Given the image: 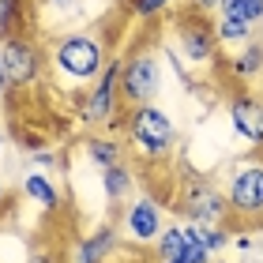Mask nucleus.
I'll return each mask as SVG.
<instances>
[{
	"mask_svg": "<svg viewBox=\"0 0 263 263\" xmlns=\"http://www.w3.org/2000/svg\"><path fill=\"white\" fill-rule=\"evenodd\" d=\"M53 4H57V8H71L76 0H53Z\"/></svg>",
	"mask_w": 263,
	"mask_h": 263,
	"instance_id": "b1692460",
	"label": "nucleus"
},
{
	"mask_svg": "<svg viewBox=\"0 0 263 263\" xmlns=\"http://www.w3.org/2000/svg\"><path fill=\"white\" fill-rule=\"evenodd\" d=\"M218 11H222V19L259 23V19H263V0H222Z\"/></svg>",
	"mask_w": 263,
	"mask_h": 263,
	"instance_id": "ddd939ff",
	"label": "nucleus"
},
{
	"mask_svg": "<svg viewBox=\"0 0 263 263\" xmlns=\"http://www.w3.org/2000/svg\"><path fill=\"white\" fill-rule=\"evenodd\" d=\"M214 45H218V34H214V27L207 19L184 15L177 23V49L184 53V61H192V64L214 61Z\"/></svg>",
	"mask_w": 263,
	"mask_h": 263,
	"instance_id": "0eeeda50",
	"label": "nucleus"
},
{
	"mask_svg": "<svg viewBox=\"0 0 263 263\" xmlns=\"http://www.w3.org/2000/svg\"><path fill=\"white\" fill-rule=\"evenodd\" d=\"M218 42H248V34H252V23H241V19H218Z\"/></svg>",
	"mask_w": 263,
	"mask_h": 263,
	"instance_id": "f3484780",
	"label": "nucleus"
},
{
	"mask_svg": "<svg viewBox=\"0 0 263 263\" xmlns=\"http://www.w3.org/2000/svg\"><path fill=\"white\" fill-rule=\"evenodd\" d=\"M0 199H4V192H0Z\"/></svg>",
	"mask_w": 263,
	"mask_h": 263,
	"instance_id": "a878e982",
	"label": "nucleus"
},
{
	"mask_svg": "<svg viewBox=\"0 0 263 263\" xmlns=\"http://www.w3.org/2000/svg\"><path fill=\"white\" fill-rule=\"evenodd\" d=\"M128 136H132V147H136L143 158H165V154L173 151V143H177V132L170 124V117L154 102L136 105V113H132V121H128Z\"/></svg>",
	"mask_w": 263,
	"mask_h": 263,
	"instance_id": "f257e3e1",
	"label": "nucleus"
},
{
	"mask_svg": "<svg viewBox=\"0 0 263 263\" xmlns=\"http://www.w3.org/2000/svg\"><path fill=\"white\" fill-rule=\"evenodd\" d=\"M237 248H241V252H248V248H252V237L241 233V237H237Z\"/></svg>",
	"mask_w": 263,
	"mask_h": 263,
	"instance_id": "4be33fe9",
	"label": "nucleus"
},
{
	"mask_svg": "<svg viewBox=\"0 0 263 263\" xmlns=\"http://www.w3.org/2000/svg\"><path fill=\"white\" fill-rule=\"evenodd\" d=\"M87 151H90V158L98 162L102 170H105V165H113V162H121V143H117V139H94Z\"/></svg>",
	"mask_w": 263,
	"mask_h": 263,
	"instance_id": "dca6fc26",
	"label": "nucleus"
},
{
	"mask_svg": "<svg viewBox=\"0 0 263 263\" xmlns=\"http://www.w3.org/2000/svg\"><path fill=\"white\" fill-rule=\"evenodd\" d=\"M158 256L162 263H207L211 252L199 245V237L192 226H173V230H162L158 237Z\"/></svg>",
	"mask_w": 263,
	"mask_h": 263,
	"instance_id": "6e6552de",
	"label": "nucleus"
},
{
	"mask_svg": "<svg viewBox=\"0 0 263 263\" xmlns=\"http://www.w3.org/2000/svg\"><path fill=\"white\" fill-rule=\"evenodd\" d=\"M109 245H113V226H102V230H94V237H87L79 245L76 263H102L105 252H109Z\"/></svg>",
	"mask_w": 263,
	"mask_h": 263,
	"instance_id": "f8f14e48",
	"label": "nucleus"
},
{
	"mask_svg": "<svg viewBox=\"0 0 263 263\" xmlns=\"http://www.w3.org/2000/svg\"><path fill=\"white\" fill-rule=\"evenodd\" d=\"M165 8H170V0H132V11H136L139 19H151V15H158Z\"/></svg>",
	"mask_w": 263,
	"mask_h": 263,
	"instance_id": "aec40b11",
	"label": "nucleus"
},
{
	"mask_svg": "<svg viewBox=\"0 0 263 263\" xmlns=\"http://www.w3.org/2000/svg\"><path fill=\"white\" fill-rule=\"evenodd\" d=\"M4 87H8V71H4V64H0V94H4Z\"/></svg>",
	"mask_w": 263,
	"mask_h": 263,
	"instance_id": "5701e85b",
	"label": "nucleus"
},
{
	"mask_svg": "<svg viewBox=\"0 0 263 263\" xmlns=\"http://www.w3.org/2000/svg\"><path fill=\"white\" fill-rule=\"evenodd\" d=\"M0 147H4V136H0Z\"/></svg>",
	"mask_w": 263,
	"mask_h": 263,
	"instance_id": "393cba45",
	"label": "nucleus"
},
{
	"mask_svg": "<svg viewBox=\"0 0 263 263\" xmlns=\"http://www.w3.org/2000/svg\"><path fill=\"white\" fill-rule=\"evenodd\" d=\"M192 4H196V11H214L222 0H192Z\"/></svg>",
	"mask_w": 263,
	"mask_h": 263,
	"instance_id": "412c9836",
	"label": "nucleus"
},
{
	"mask_svg": "<svg viewBox=\"0 0 263 263\" xmlns=\"http://www.w3.org/2000/svg\"><path fill=\"white\" fill-rule=\"evenodd\" d=\"M226 199H230V211L245 214V218H259L263 214V165L259 162H241L230 177V188H226Z\"/></svg>",
	"mask_w": 263,
	"mask_h": 263,
	"instance_id": "7ed1b4c3",
	"label": "nucleus"
},
{
	"mask_svg": "<svg viewBox=\"0 0 263 263\" xmlns=\"http://www.w3.org/2000/svg\"><path fill=\"white\" fill-rule=\"evenodd\" d=\"M121 87H124V98L128 102H136V105L151 102L154 94H158V87H162V64H158V57H154V53L132 57V61L124 64Z\"/></svg>",
	"mask_w": 263,
	"mask_h": 263,
	"instance_id": "39448f33",
	"label": "nucleus"
},
{
	"mask_svg": "<svg viewBox=\"0 0 263 263\" xmlns=\"http://www.w3.org/2000/svg\"><path fill=\"white\" fill-rule=\"evenodd\" d=\"M121 76V64H109V68H102V76L98 83H94V90H90V98L83 102V117L94 124H102V121H109L113 109H117V79Z\"/></svg>",
	"mask_w": 263,
	"mask_h": 263,
	"instance_id": "1a4fd4ad",
	"label": "nucleus"
},
{
	"mask_svg": "<svg viewBox=\"0 0 263 263\" xmlns=\"http://www.w3.org/2000/svg\"><path fill=\"white\" fill-rule=\"evenodd\" d=\"M23 192H27L34 203H42V207L45 211H53L57 207V203H61V199H57V192H53V184L49 181H45V177L42 173H30L27 177V181H23Z\"/></svg>",
	"mask_w": 263,
	"mask_h": 263,
	"instance_id": "2eb2a0df",
	"label": "nucleus"
},
{
	"mask_svg": "<svg viewBox=\"0 0 263 263\" xmlns=\"http://www.w3.org/2000/svg\"><path fill=\"white\" fill-rule=\"evenodd\" d=\"M0 64H4L11 87H27V83L38 79L42 57H38V49H34V45H30L27 38L4 34V45H0Z\"/></svg>",
	"mask_w": 263,
	"mask_h": 263,
	"instance_id": "423d86ee",
	"label": "nucleus"
},
{
	"mask_svg": "<svg viewBox=\"0 0 263 263\" xmlns=\"http://www.w3.org/2000/svg\"><path fill=\"white\" fill-rule=\"evenodd\" d=\"M181 207H184L188 218L199 222V226H222L226 214H230V199L207 181H192L181 192Z\"/></svg>",
	"mask_w": 263,
	"mask_h": 263,
	"instance_id": "20e7f679",
	"label": "nucleus"
},
{
	"mask_svg": "<svg viewBox=\"0 0 263 263\" xmlns=\"http://www.w3.org/2000/svg\"><path fill=\"white\" fill-rule=\"evenodd\" d=\"M230 117H233V132L241 139L263 143V102H256V98H237L233 109H230Z\"/></svg>",
	"mask_w": 263,
	"mask_h": 263,
	"instance_id": "9b49d317",
	"label": "nucleus"
},
{
	"mask_svg": "<svg viewBox=\"0 0 263 263\" xmlns=\"http://www.w3.org/2000/svg\"><path fill=\"white\" fill-rule=\"evenodd\" d=\"M259 68H263V45H248V49L233 61V71H237V76H256Z\"/></svg>",
	"mask_w": 263,
	"mask_h": 263,
	"instance_id": "a211bd4d",
	"label": "nucleus"
},
{
	"mask_svg": "<svg viewBox=\"0 0 263 263\" xmlns=\"http://www.w3.org/2000/svg\"><path fill=\"white\" fill-rule=\"evenodd\" d=\"M124 226H128V233L136 237V241H154V237H162V211H158V203L147 199V196L136 199L128 207Z\"/></svg>",
	"mask_w": 263,
	"mask_h": 263,
	"instance_id": "9d476101",
	"label": "nucleus"
},
{
	"mask_svg": "<svg viewBox=\"0 0 263 263\" xmlns=\"http://www.w3.org/2000/svg\"><path fill=\"white\" fill-rule=\"evenodd\" d=\"M102 181H105V196H109V199H124V196L132 192V173L124 170L121 162L105 165V170H102Z\"/></svg>",
	"mask_w": 263,
	"mask_h": 263,
	"instance_id": "4468645a",
	"label": "nucleus"
},
{
	"mask_svg": "<svg viewBox=\"0 0 263 263\" xmlns=\"http://www.w3.org/2000/svg\"><path fill=\"white\" fill-rule=\"evenodd\" d=\"M53 61L71 79H94L102 76V42L90 38V34H68V38L57 42Z\"/></svg>",
	"mask_w": 263,
	"mask_h": 263,
	"instance_id": "f03ea898",
	"label": "nucleus"
},
{
	"mask_svg": "<svg viewBox=\"0 0 263 263\" xmlns=\"http://www.w3.org/2000/svg\"><path fill=\"white\" fill-rule=\"evenodd\" d=\"M19 23V0H0V34H11Z\"/></svg>",
	"mask_w": 263,
	"mask_h": 263,
	"instance_id": "6ab92c4d",
	"label": "nucleus"
}]
</instances>
